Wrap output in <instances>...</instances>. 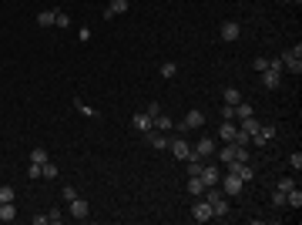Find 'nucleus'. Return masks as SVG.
I'll use <instances>...</instances> for the list:
<instances>
[{"mask_svg":"<svg viewBox=\"0 0 302 225\" xmlns=\"http://www.w3.org/2000/svg\"><path fill=\"white\" fill-rule=\"evenodd\" d=\"M222 118H225V121H235V104H225V108H222Z\"/></svg>","mask_w":302,"mask_h":225,"instance_id":"obj_38","label":"nucleus"},{"mask_svg":"<svg viewBox=\"0 0 302 225\" xmlns=\"http://www.w3.org/2000/svg\"><path fill=\"white\" fill-rule=\"evenodd\" d=\"M282 67L285 71H292V74H302V44H296V47H289V51H282Z\"/></svg>","mask_w":302,"mask_h":225,"instance_id":"obj_1","label":"nucleus"},{"mask_svg":"<svg viewBox=\"0 0 302 225\" xmlns=\"http://www.w3.org/2000/svg\"><path fill=\"white\" fill-rule=\"evenodd\" d=\"M242 185H245V182H242L239 175H232V171H228V175H222V178H218V188L225 192L228 198H235V195H242Z\"/></svg>","mask_w":302,"mask_h":225,"instance_id":"obj_2","label":"nucleus"},{"mask_svg":"<svg viewBox=\"0 0 302 225\" xmlns=\"http://www.w3.org/2000/svg\"><path fill=\"white\" fill-rule=\"evenodd\" d=\"M131 125H134V131H141V134L151 131V118H148L145 111H141V114H134V118H131Z\"/></svg>","mask_w":302,"mask_h":225,"instance_id":"obj_19","label":"nucleus"},{"mask_svg":"<svg viewBox=\"0 0 302 225\" xmlns=\"http://www.w3.org/2000/svg\"><path fill=\"white\" fill-rule=\"evenodd\" d=\"M272 205H275V208H282V205H285V192H279V188L272 192Z\"/></svg>","mask_w":302,"mask_h":225,"instance_id":"obj_34","label":"nucleus"},{"mask_svg":"<svg viewBox=\"0 0 302 225\" xmlns=\"http://www.w3.org/2000/svg\"><path fill=\"white\" fill-rule=\"evenodd\" d=\"M145 114H148V118H154V114H161V104H158V101H151L148 108H145Z\"/></svg>","mask_w":302,"mask_h":225,"instance_id":"obj_37","label":"nucleus"},{"mask_svg":"<svg viewBox=\"0 0 302 225\" xmlns=\"http://www.w3.org/2000/svg\"><path fill=\"white\" fill-rule=\"evenodd\" d=\"M145 134H148V145H151V148H158V151H168V141H171L168 134H161L158 128H151V131H145Z\"/></svg>","mask_w":302,"mask_h":225,"instance_id":"obj_7","label":"nucleus"},{"mask_svg":"<svg viewBox=\"0 0 302 225\" xmlns=\"http://www.w3.org/2000/svg\"><path fill=\"white\" fill-rule=\"evenodd\" d=\"M14 219H17L14 202H0V222H14Z\"/></svg>","mask_w":302,"mask_h":225,"instance_id":"obj_21","label":"nucleus"},{"mask_svg":"<svg viewBox=\"0 0 302 225\" xmlns=\"http://www.w3.org/2000/svg\"><path fill=\"white\" fill-rule=\"evenodd\" d=\"M74 108H77V111H81V114H88V118H94V108H88V104H84L81 97H77V101H74Z\"/></svg>","mask_w":302,"mask_h":225,"instance_id":"obj_32","label":"nucleus"},{"mask_svg":"<svg viewBox=\"0 0 302 225\" xmlns=\"http://www.w3.org/2000/svg\"><path fill=\"white\" fill-rule=\"evenodd\" d=\"M27 161H30V165H44V161H51V158H47V148H34L30 155H27Z\"/></svg>","mask_w":302,"mask_h":225,"instance_id":"obj_23","label":"nucleus"},{"mask_svg":"<svg viewBox=\"0 0 302 225\" xmlns=\"http://www.w3.org/2000/svg\"><path fill=\"white\" fill-rule=\"evenodd\" d=\"M228 171H232V175H239L242 182H252V178H255V168H252L248 161H228Z\"/></svg>","mask_w":302,"mask_h":225,"instance_id":"obj_5","label":"nucleus"},{"mask_svg":"<svg viewBox=\"0 0 302 225\" xmlns=\"http://www.w3.org/2000/svg\"><path fill=\"white\" fill-rule=\"evenodd\" d=\"M218 34H222V40H239V34H242V27H239L235 20H225V24L218 27Z\"/></svg>","mask_w":302,"mask_h":225,"instance_id":"obj_11","label":"nucleus"},{"mask_svg":"<svg viewBox=\"0 0 302 225\" xmlns=\"http://www.w3.org/2000/svg\"><path fill=\"white\" fill-rule=\"evenodd\" d=\"M178 74V64L175 61H161V77H175Z\"/></svg>","mask_w":302,"mask_h":225,"instance_id":"obj_27","label":"nucleus"},{"mask_svg":"<svg viewBox=\"0 0 302 225\" xmlns=\"http://www.w3.org/2000/svg\"><path fill=\"white\" fill-rule=\"evenodd\" d=\"M54 17H57V10H40V14H37V24H40V27H51V24H54Z\"/></svg>","mask_w":302,"mask_h":225,"instance_id":"obj_26","label":"nucleus"},{"mask_svg":"<svg viewBox=\"0 0 302 225\" xmlns=\"http://www.w3.org/2000/svg\"><path fill=\"white\" fill-rule=\"evenodd\" d=\"M285 3H302V0H285Z\"/></svg>","mask_w":302,"mask_h":225,"instance_id":"obj_41","label":"nucleus"},{"mask_svg":"<svg viewBox=\"0 0 302 225\" xmlns=\"http://www.w3.org/2000/svg\"><path fill=\"white\" fill-rule=\"evenodd\" d=\"M235 148H239V145H235V141H228L225 148L218 151V161H225V165H228V161H235Z\"/></svg>","mask_w":302,"mask_h":225,"instance_id":"obj_24","label":"nucleus"},{"mask_svg":"<svg viewBox=\"0 0 302 225\" xmlns=\"http://www.w3.org/2000/svg\"><path fill=\"white\" fill-rule=\"evenodd\" d=\"M14 195H17V192H14L10 185H3V188H0V202H14Z\"/></svg>","mask_w":302,"mask_h":225,"instance_id":"obj_31","label":"nucleus"},{"mask_svg":"<svg viewBox=\"0 0 302 225\" xmlns=\"http://www.w3.org/2000/svg\"><path fill=\"white\" fill-rule=\"evenodd\" d=\"M188 215L195 219V222H211V219H215V215H211V205H208L205 198H198V202L191 205V212H188Z\"/></svg>","mask_w":302,"mask_h":225,"instance_id":"obj_4","label":"nucleus"},{"mask_svg":"<svg viewBox=\"0 0 302 225\" xmlns=\"http://www.w3.org/2000/svg\"><path fill=\"white\" fill-rule=\"evenodd\" d=\"M262 84L269 91H275L279 84H282V74H275V71H262Z\"/></svg>","mask_w":302,"mask_h":225,"instance_id":"obj_20","label":"nucleus"},{"mask_svg":"<svg viewBox=\"0 0 302 225\" xmlns=\"http://www.w3.org/2000/svg\"><path fill=\"white\" fill-rule=\"evenodd\" d=\"M259 125H262V121H259L255 114H248V118H239V131H242V134H255V131H259Z\"/></svg>","mask_w":302,"mask_h":225,"instance_id":"obj_12","label":"nucleus"},{"mask_svg":"<svg viewBox=\"0 0 302 225\" xmlns=\"http://www.w3.org/2000/svg\"><path fill=\"white\" fill-rule=\"evenodd\" d=\"M252 67H255V71H259V74H262L265 67H269V57H255V61H252Z\"/></svg>","mask_w":302,"mask_h":225,"instance_id":"obj_36","label":"nucleus"},{"mask_svg":"<svg viewBox=\"0 0 302 225\" xmlns=\"http://www.w3.org/2000/svg\"><path fill=\"white\" fill-rule=\"evenodd\" d=\"M151 128H158V131H171L175 121H171L168 114H154V118H151Z\"/></svg>","mask_w":302,"mask_h":225,"instance_id":"obj_18","label":"nucleus"},{"mask_svg":"<svg viewBox=\"0 0 302 225\" xmlns=\"http://www.w3.org/2000/svg\"><path fill=\"white\" fill-rule=\"evenodd\" d=\"M211 215H215V219H225L228 215V195H218V198L211 202Z\"/></svg>","mask_w":302,"mask_h":225,"instance_id":"obj_14","label":"nucleus"},{"mask_svg":"<svg viewBox=\"0 0 302 225\" xmlns=\"http://www.w3.org/2000/svg\"><path fill=\"white\" fill-rule=\"evenodd\" d=\"M60 195H64V198L71 202V198H74V195H77V188H74V185H64V188H60Z\"/></svg>","mask_w":302,"mask_h":225,"instance_id":"obj_40","label":"nucleus"},{"mask_svg":"<svg viewBox=\"0 0 302 225\" xmlns=\"http://www.w3.org/2000/svg\"><path fill=\"white\" fill-rule=\"evenodd\" d=\"M265 71H275V74H282L285 67H282V61H279V57H269V67H265Z\"/></svg>","mask_w":302,"mask_h":225,"instance_id":"obj_30","label":"nucleus"},{"mask_svg":"<svg viewBox=\"0 0 302 225\" xmlns=\"http://www.w3.org/2000/svg\"><path fill=\"white\" fill-rule=\"evenodd\" d=\"M218 178H222L218 165H205V168H202V182H205V188L208 185H218Z\"/></svg>","mask_w":302,"mask_h":225,"instance_id":"obj_13","label":"nucleus"},{"mask_svg":"<svg viewBox=\"0 0 302 225\" xmlns=\"http://www.w3.org/2000/svg\"><path fill=\"white\" fill-rule=\"evenodd\" d=\"M54 27H71V17H67L64 10H57V17H54Z\"/></svg>","mask_w":302,"mask_h":225,"instance_id":"obj_29","label":"nucleus"},{"mask_svg":"<svg viewBox=\"0 0 302 225\" xmlns=\"http://www.w3.org/2000/svg\"><path fill=\"white\" fill-rule=\"evenodd\" d=\"M289 165H292L296 171L302 168V151H292V155H289Z\"/></svg>","mask_w":302,"mask_h":225,"instance_id":"obj_33","label":"nucleus"},{"mask_svg":"<svg viewBox=\"0 0 302 225\" xmlns=\"http://www.w3.org/2000/svg\"><path fill=\"white\" fill-rule=\"evenodd\" d=\"M202 125H205V114L198 111V108H191V111L181 118V125H175V128H181V131H198Z\"/></svg>","mask_w":302,"mask_h":225,"instance_id":"obj_3","label":"nucleus"},{"mask_svg":"<svg viewBox=\"0 0 302 225\" xmlns=\"http://www.w3.org/2000/svg\"><path fill=\"white\" fill-rule=\"evenodd\" d=\"M67 205H71V215H74L77 222H84V219H88V212H91V208H88V202H84V198H71V202H67Z\"/></svg>","mask_w":302,"mask_h":225,"instance_id":"obj_9","label":"nucleus"},{"mask_svg":"<svg viewBox=\"0 0 302 225\" xmlns=\"http://www.w3.org/2000/svg\"><path fill=\"white\" fill-rule=\"evenodd\" d=\"M202 192H205V182H202V175H188V195L202 198Z\"/></svg>","mask_w":302,"mask_h":225,"instance_id":"obj_17","label":"nucleus"},{"mask_svg":"<svg viewBox=\"0 0 302 225\" xmlns=\"http://www.w3.org/2000/svg\"><path fill=\"white\" fill-rule=\"evenodd\" d=\"M285 205L289 208H302V192L299 188H289V192H285Z\"/></svg>","mask_w":302,"mask_h":225,"instance_id":"obj_22","label":"nucleus"},{"mask_svg":"<svg viewBox=\"0 0 302 225\" xmlns=\"http://www.w3.org/2000/svg\"><path fill=\"white\" fill-rule=\"evenodd\" d=\"M60 222H64V215H60L57 208H54V212H47V225H60Z\"/></svg>","mask_w":302,"mask_h":225,"instance_id":"obj_35","label":"nucleus"},{"mask_svg":"<svg viewBox=\"0 0 302 225\" xmlns=\"http://www.w3.org/2000/svg\"><path fill=\"white\" fill-rule=\"evenodd\" d=\"M195 155H202V158H211V155H215V141H211V138H198V145H195Z\"/></svg>","mask_w":302,"mask_h":225,"instance_id":"obj_16","label":"nucleus"},{"mask_svg":"<svg viewBox=\"0 0 302 225\" xmlns=\"http://www.w3.org/2000/svg\"><path fill=\"white\" fill-rule=\"evenodd\" d=\"M222 101H225V104H239V101H242L239 88H225V91H222Z\"/></svg>","mask_w":302,"mask_h":225,"instance_id":"obj_25","label":"nucleus"},{"mask_svg":"<svg viewBox=\"0 0 302 225\" xmlns=\"http://www.w3.org/2000/svg\"><path fill=\"white\" fill-rule=\"evenodd\" d=\"M40 178H57V165L54 161H44V165H40Z\"/></svg>","mask_w":302,"mask_h":225,"instance_id":"obj_28","label":"nucleus"},{"mask_svg":"<svg viewBox=\"0 0 302 225\" xmlns=\"http://www.w3.org/2000/svg\"><path fill=\"white\" fill-rule=\"evenodd\" d=\"M272 138H275V125H259V131L252 134V141H255V145H269Z\"/></svg>","mask_w":302,"mask_h":225,"instance_id":"obj_8","label":"nucleus"},{"mask_svg":"<svg viewBox=\"0 0 302 225\" xmlns=\"http://www.w3.org/2000/svg\"><path fill=\"white\" fill-rule=\"evenodd\" d=\"M235 134H239V125H235V121H222L218 138H222V141H235Z\"/></svg>","mask_w":302,"mask_h":225,"instance_id":"obj_15","label":"nucleus"},{"mask_svg":"<svg viewBox=\"0 0 302 225\" xmlns=\"http://www.w3.org/2000/svg\"><path fill=\"white\" fill-rule=\"evenodd\" d=\"M168 151L178 158V161H185L191 148H188V141H185V138H171V141H168Z\"/></svg>","mask_w":302,"mask_h":225,"instance_id":"obj_6","label":"nucleus"},{"mask_svg":"<svg viewBox=\"0 0 302 225\" xmlns=\"http://www.w3.org/2000/svg\"><path fill=\"white\" fill-rule=\"evenodd\" d=\"M275 188H279V192H289V188H296V182H292V178H279Z\"/></svg>","mask_w":302,"mask_h":225,"instance_id":"obj_39","label":"nucleus"},{"mask_svg":"<svg viewBox=\"0 0 302 225\" xmlns=\"http://www.w3.org/2000/svg\"><path fill=\"white\" fill-rule=\"evenodd\" d=\"M121 14H128V0H111V3L104 7V20L121 17Z\"/></svg>","mask_w":302,"mask_h":225,"instance_id":"obj_10","label":"nucleus"}]
</instances>
